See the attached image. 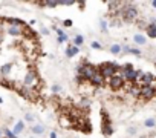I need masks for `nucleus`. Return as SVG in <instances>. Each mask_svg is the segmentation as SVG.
<instances>
[{"instance_id": "obj_1", "label": "nucleus", "mask_w": 156, "mask_h": 138, "mask_svg": "<svg viewBox=\"0 0 156 138\" xmlns=\"http://www.w3.org/2000/svg\"><path fill=\"white\" fill-rule=\"evenodd\" d=\"M97 69L104 78H110L113 75H118V72L121 71V66L116 63H112V61H106V63H101Z\"/></svg>"}, {"instance_id": "obj_2", "label": "nucleus", "mask_w": 156, "mask_h": 138, "mask_svg": "<svg viewBox=\"0 0 156 138\" xmlns=\"http://www.w3.org/2000/svg\"><path fill=\"white\" fill-rule=\"evenodd\" d=\"M97 72H98L97 66H94V64H90V63H83V64H80V66H78V75L84 80V81L86 80L90 81V78L94 77Z\"/></svg>"}, {"instance_id": "obj_3", "label": "nucleus", "mask_w": 156, "mask_h": 138, "mask_svg": "<svg viewBox=\"0 0 156 138\" xmlns=\"http://www.w3.org/2000/svg\"><path fill=\"white\" fill-rule=\"evenodd\" d=\"M119 15H121L126 22H132V20H135V18L138 17V9L132 3H123Z\"/></svg>"}, {"instance_id": "obj_4", "label": "nucleus", "mask_w": 156, "mask_h": 138, "mask_svg": "<svg viewBox=\"0 0 156 138\" xmlns=\"http://www.w3.org/2000/svg\"><path fill=\"white\" fill-rule=\"evenodd\" d=\"M101 117H103V126H101V131L106 137H110L113 134V127L110 124V120H109V115L106 117V110H101Z\"/></svg>"}, {"instance_id": "obj_5", "label": "nucleus", "mask_w": 156, "mask_h": 138, "mask_svg": "<svg viewBox=\"0 0 156 138\" xmlns=\"http://www.w3.org/2000/svg\"><path fill=\"white\" fill-rule=\"evenodd\" d=\"M35 83H37V74L34 71H28L25 75V80H23V86L31 89L32 86H35Z\"/></svg>"}, {"instance_id": "obj_6", "label": "nucleus", "mask_w": 156, "mask_h": 138, "mask_svg": "<svg viewBox=\"0 0 156 138\" xmlns=\"http://www.w3.org/2000/svg\"><path fill=\"white\" fill-rule=\"evenodd\" d=\"M155 77L149 72H144L142 75L139 77V88H147V86H153Z\"/></svg>"}, {"instance_id": "obj_7", "label": "nucleus", "mask_w": 156, "mask_h": 138, "mask_svg": "<svg viewBox=\"0 0 156 138\" xmlns=\"http://www.w3.org/2000/svg\"><path fill=\"white\" fill-rule=\"evenodd\" d=\"M156 95V88L155 86H147V88H141L139 91V97L145 98V100H150Z\"/></svg>"}, {"instance_id": "obj_8", "label": "nucleus", "mask_w": 156, "mask_h": 138, "mask_svg": "<svg viewBox=\"0 0 156 138\" xmlns=\"http://www.w3.org/2000/svg\"><path fill=\"white\" fill-rule=\"evenodd\" d=\"M124 80L119 77V75H113V77H110L109 78V86L112 88V89H121L124 86Z\"/></svg>"}, {"instance_id": "obj_9", "label": "nucleus", "mask_w": 156, "mask_h": 138, "mask_svg": "<svg viewBox=\"0 0 156 138\" xmlns=\"http://www.w3.org/2000/svg\"><path fill=\"white\" fill-rule=\"evenodd\" d=\"M90 85L94 86V88H95V86H97V88H99V86H104V85H106V78H104L103 75H101L99 72H97L95 75L90 78Z\"/></svg>"}, {"instance_id": "obj_10", "label": "nucleus", "mask_w": 156, "mask_h": 138, "mask_svg": "<svg viewBox=\"0 0 156 138\" xmlns=\"http://www.w3.org/2000/svg\"><path fill=\"white\" fill-rule=\"evenodd\" d=\"M145 32L150 39H156V20L152 18V23L145 26Z\"/></svg>"}, {"instance_id": "obj_11", "label": "nucleus", "mask_w": 156, "mask_h": 138, "mask_svg": "<svg viewBox=\"0 0 156 138\" xmlns=\"http://www.w3.org/2000/svg\"><path fill=\"white\" fill-rule=\"evenodd\" d=\"M22 32H23V26H9L8 28V34L12 35V37L22 35Z\"/></svg>"}, {"instance_id": "obj_12", "label": "nucleus", "mask_w": 156, "mask_h": 138, "mask_svg": "<svg viewBox=\"0 0 156 138\" xmlns=\"http://www.w3.org/2000/svg\"><path fill=\"white\" fill-rule=\"evenodd\" d=\"M78 52H80V48H77L75 45H69V46H67V49H66V57L72 58V57H75Z\"/></svg>"}, {"instance_id": "obj_13", "label": "nucleus", "mask_w": 156, "mask_h": 138, "mask_svg": "<svg viewBox=\"0 0 156 138\" xmlns=\"http://www.w3.org/2000/svg\"><path fill=\"white\" fill-rule=\"evenodd\" d=\"M6 22L9 23V26H23L25 22H22L20 18H14V17H8Z\"/></svg>"}, {"instance_id": "obj_14", "label": "nucleus", "mask_w": 156, "mask_h": 138, "mask_svg": "<svg viewBox=\"0 0 156 138\" xmlns=\"http://www.w3.org/2000/svg\"><path fill=\"white\" fill-rule=\"evenodd\" d=\"M11 69H12V64L11 63H6V64H3V66L0 68V74H2L3 77H6V75H9Z\"/></svg>"}, {"instance_id": "obj_15", "label": "nucleus", "mask_w": 156, "mask_h": 138, "mask_svg": "<svg viewBox=\"0 0 156 138\" xmlns=\"http://www.w3.org/2000/svg\"><path fill=\"white\" fill-rule=\"evenodd\" d=\"M18 94H20L22 97H25V98H31V95H32V92H31V89L29 88H20L18 89Z\"/></svg>"}, {"instance_id": "obj_16", "label": "nucleus", "mask_w": 156, "mask_h": 138, "mask_svg": "<svg viewBox=\"0 0 156 138\" xmlns=\"http://www.w3.org/2000/svg\"><path fill=\"white\" fill-rule=\"evenodd\" d=\"M110 52H112L113 55H119L123 52V46L121 45H112L110 46Z\"/></svg>"}, {"instance_id": "obj_17", "label": "nucleus", "mask_w": 156, "mask_h": 138, "mask_svg": "<svg viewBox=\"0 0 156 138\" xmlns=\"http://www.w3.org/2000/svg\"><path fill=\"white\" fill-rule=\"evenodd\" d=\"M81 131H83V132H86V134H89V132L92 131V124H90L89 120H84V121H83V124H81Z\"/></svg>"}, {"instance_id": "obj_18", "label": "nucleus", "mask_w": 156, "mask_h": 138, "mask_svg": "<svg viewBox=\"0 0 156 138\" xmlns=\"http://www.w3.org/2000/svg\"><path fill=\"white\" fill-rule=\"evenodd\" d=\"M23 32L26 34V37H28V39H34V37L37 35V34H35V31H32L29 26H23Z\"/></svg>"}, {"instance_id": "obj_19", "label": "nucleus", "mask_w": 156, "mask_h": 138, "mask_svg": "<svg viewBox=\"0 0 156 138\" xmlns=\"http://www.w3.org/2000/svg\"><path fill=\"white\" fill-rule=\"evenodd\" d=\"M23 129H25V123H23V121H18V123L15 124V127H14V131H12V132H14L15 135H18V134H22V132H23Z\"/></svg>"}, {"instance_id": "obj_20", "label": "nucleus", "mask_w": 156, "mask_h": 138, "mask_svg": "<svg viewBox=\"0 0 156 138\" xmlns=\"http://www.w3.org/2000/svg\"><path fill=\"white\" fill-rule=\"evenodd\" d=\"M133 42H135L136 45H145V37L141 35V34H138V35L133 37Z\"/></svg>"}, {"instance_id": "obj_21", "label": "nucleus", "mask_w": 156, "mask_h": 138, "mask_svg": "<svg viewBox=\"0 0 156 138\" xmlns=\"http://www.w3.org/2000/svg\"><path fill=\"white\" fill-rule=\"evenodd\" d=\"M32 132H34V134H37V135H43L44 127H43L41 124H35V126H32Z\"/></svg>"}, {"instance_id": "obj_22", "label": "nucleus", "mask_w": 156, "mask_h": 138, "mask_svg": "<svg viewBox=\"0 0 156 138\" xmlns=\"http://www.w3.org/2000/svg\"><path fill=\"white\" fill-rule=\"evenodd\" d=\"M83 43H84V37H83V35H75V37H73V45H75L77 48L81 46Z\"/></svg>"}, {"instance_id": "obj_23", "label": "nucleus", "mask_w": 156, "mask_h": 138, "mask_svg": "<svg viewBox=\"0 0 156 138\" xmlns=\"http://www.w3.org/2000/svg\"><path fill=\"white\" fill-rule=\"evenodd\" d=\"M43 6L55 8V6H58V2H55V0H46V2H43Z\"/></svg>"}, {"instance_id": "obj_24", "label": "nucleus", "mask_w": 156, "mask_h": 138, "mask_svg": "<svg viewBox=\"0 0 156 138\" xmlns=\"http://www.w3.org/2000/svg\"><path fill=\"white\" fill-rule=\"evenodd\" d=\"M144 126L145 127H155L156 126V121H155L153 118H149V120H145V121H144Z\"/></svg>"}, {"instance_id": "obj_25", "label": "nucleus", "mask_w": 156, "mask_h": 138, "mask_svg": "<svg viewBox=\"0 0 156 138\" xmlns=\"http://www.w3.org/2000/svg\"><path fill=\"white\" fill-rule=\"evenodd\" d=\"M77 2H73V0H60L58 5H64V6H72V5H75Z\"/></svg>"}, {"instance_id": "obj_26", "label": "nucleus", "mask_w": 156, "mask_h": 138, "mask_svg": "<svg viewBox=\"0 0 156 138\" xmlns=\"http://www.w3.org/2000/svg\"><path fill=\"white\" fill-rule=\"evenodd\" d=\"M3 134H5V137H6V138H17V135H15L12 131H9V129H5Z\"/></svg>"}, {"instance_id": "obj_27", "label": "nucleus", "mask_w": 156, "mask_h": 138, "mask_svg": "<svg viewBox=\"0 0 156 138\" xmlns=\"http://www.w3.org/2000/svg\"><path fill=\"white\" fill-rule=\"evenodd\" d=\"M90 48H94V49H103L98 42H92V43H90Z\"/></svg>"}, {"instance_id": "obj_28", "label": "nucleus", "mask_w": 156, "mask_h": 138, "mask_svg": "<svg viewBox=\"0 0 156 138\" xmlns=\"http://www.w3.org/2000/svg\"><path fill=\"white\" fill-rule=\"evenodd\" d=\"M57 40H58V43H64L67 40V35L64 34V35H60V37H57Z\"/></svg>"}, {"instance_id": "obj_29", "label": "nucleus", "mask_w": 156, "mask_h": 138, "mask_svg": "<svg viewBox=\"0 0 156 138\" xmlns=\"http://www.w3.org/2000/svg\"><path fill=\"white\" fill-rule=\"evenodd\" d=\"M61 91V86L60 85H54L52 86V92H54V94H57V92H60Z\"/></svg>"}, {"instance_id": "obj_30", "label": "nucleus", "mask_w": 156, "mask_h": 138, "mask_svg": "<svg viewBox=\"0 0 156 138\" xmlns=\"http://www.w3.org/2000/svg\"><path fill=\"white\" fill-rule=\"evenodd\" d=\"M99 26H101V29H103V31H106L107 29V22L106 20H101L99 22Z\"/></svg>"}, {"instance_id": "obj_31", "label": "nucleus", "mask_w": 156, "mask_h": 138, "mask_svg": "<svg viewBox=\"0 0 156 138\" xmlns=\"http://www.w3.org/2000/svg\"><path fill=\"white\" fill-rule=\"evenodd\" d=\"M72 23H73V22L70 20V18H66V20H64V22H63V25H64V26H66V28L72 26Z\"/></svg>"}, {"instance_id": "obj_32", "label": "nucleus", "mask_w": 156, "mask_h": 138, "mask_svg": "<svg viewBox=\"0 0 156 138\" xmlns=\"http://www.w3.org/2000/svg\"><path fill=\"white\" fill-rule=\"evenodd\" d=\"M40 34L48 35V34H49V29H48V28H41V29H40Z\"/></svg>"}, {"instance_id": "obj_33", "label": "nucleus", "mask_w": 156, "mask_h": 138, "mask_svg": "<svg viewBox=\"0 0 156 138\" xmlns=\"http://www.w3.org/2000/svg\"><path fill=\"white\" fill-rule=\"evenodd\" d=\"M55 31H57V34H58V37H60V35H64V32H63V29H60V28H55Z\"/></svg>"}, {"instance_id": "obj_34", "label": "nucleus", "mask_w": 156, "mask_h": 138, "mask_svg": "<svg viewBox=\"0 0 156 138\" xmlns=\"http://www.w3.org/2000/svg\"><path fill=\"white\" fill-rule=\"evenodd\" d=\"M26 120H28V121H32V120H34V117H32L31 114H26Z\"/></svg>"}, {"instance_id": "obj_35", "label": "nucleus", "mask_w": 156, "mask_h": 138, "mask_svg": "<svg viewBox=\"0 0 156 138\" xmlns=\"http://www.w3.org/2000/svg\"><path fill=\"white\" fill-rule=\"evenodd\" d=\"M135 132H136V129H135V127H132V129H128V134H132V135H133Z\"/></svg>"}, {"instance_id": "obj_36", "label": "nucleus", "mask_w": 156, "mask_h": 138, "mask_svg": "<svg viewBox=\"0 0 156 138\" xmlns=\"http://www.w3.org/2000/svg\"><path fill=\"white\" fill-rule=\"evenodd\" d=\"M51 138H57V134H55V132H52V134H51Z\"/></svg>"}, {"instance_id": "obj_37", "label": "nucleus", "mask_w": 156, "mask_h": 138, "mask_svg": "<svg viewBox=\"0 0 156 138\" xmlns=\"http://www.w3.org/2000/svg\"><path fill=\"white\" fill-rule=\"evenodd\" d=\"M152 6H153V8L156 9V0H153V2H152Z\"/></svg>"}, {"instance_id": "obj_38", "label": "nucleus", "mask_w": 156, "mask_h": 138, "mask_svg": "<svg viewBox=\"0 0 156 138\" xmlns=\"http://www.w3.org/2000/svg\"><path fill=\"white\" fill-rule=\"evenodd\" d=\"M2 40H3V35H2V34H0V42H2Z\"/></svg>"}, {"instance_id": "obj_39", "label": "nucleus", "mask_w": 156, "mask_h": 138, "mask_svg": "<svg viewBox=\"0 0 156 138\" xmlns=\"http://www.w3.org/2000/svg\"><path fill=\"white\" fill-rule=\"evenodd\" d=\"M2 101H3V100H2V97H0V103H2Z\"/></svg>"}, {"instance_id": "obj_40", "label": "nucleus", "mask_w": 156, "mask_h": 138, "mask_svg": "<svg viewBox=\"0 0 156 138\" xmlns=\"http://www.w3.org/2000/svg\"><path fill=\"white\" fill-rule=\"evenodd\" d=\"M155 83H156V77H155ZM155 86H156V85H155Z\"/></svg>"}, {"instance_id": "obj_41", "label": "nucleus", "mask_w": 156, "mask_h": 138, "mask_svg": "<svg viewBox=\"0 0 156 138\" xmlns=\"http://www.w3.org/2000/svg\"><path fill=\"white\" fill-rule=\"evenodd\" d=\"M0 138H2V132H0Z\"/></svg>"}, {"instance_id": "obj_42", "label": "nucleus", "mask_w": 156, "mask_h": 138, "mask_svg": "<svg viewBox=\"0 0 156 138\" xmlns=\"http://www.w3.org/2000/svg\"><path fill=\"white\" fill-rule=\"evenodd\" d=\"M31 138H34V137H31Z\"/></svg>"}]
</instances>
